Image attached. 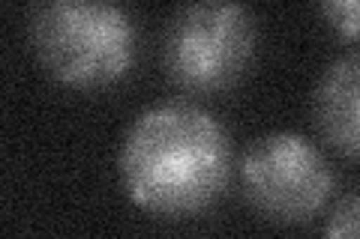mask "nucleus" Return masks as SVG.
<instances>
[{
  "instance_id": "obj_6",
  "label": "nucleus",
  "mask_w": 360,
  "mask_h": 239,
  "mask_svg": "<svg viewBox=\"0 0 360 239\" xmlns=\"http://www.w3.org/2000/svg\"><path fill=\"white\" fill-rule=\"evenodd\" d=\"M324 239H360V189L336 203L324 224Z\"/></svg>"
},
{
  "instance_id": "obj_5",
  "label": "nucleus",
  "mask_w": 360,
  "mask_h": 239,
  "mask_svg": "<svg viewBox=\"0 0 360 239\" xmlns=\"http://www.w3.org/2000/svg\"><path fill=\"white\" fill-rule=\"evenodd\" d=\"M312 114L333 150L360 158V51H348L324 69L312 93Z\"/></svg>"
},
{
  "instance_id": "obj_7",
  "label": "nucleus",
  "mask_w": 360,
  "mask_h": 239,
  "mask_svg": "<svg viewBox=\"0 0 360 239\" xmlns=\"http://www.w3.org/2000/svg\"><path fill=\"white\" fill-rule=\"evenodd\" d=\"M321 15L345 39H360V0H324Z\"/></svg>"
},
{
  "instance_id": "obj_1",
  "label": "nucleus",
  "mask_w": 360,
  "mask_h": 239,
  "mask_svg": "<svg viewBox=\"0 0 360 239\" xmlns=\"http://www.w3.org/2000/svg\"><path fill=\"white\" fill-rule=\"evenodd\" d=\"M117 168L135 207L186 219L222 198L231 179V141L210 111L193 102H156L132 120Z\"/></svg>"
},
{
  "instance_id": "obj_2",
  "label": "nucleus",
  "mask_w": 360,
  "mask_h": 239,
  "mask_svg": "<svg viewBox=\"0 0 360 239\" xmlns=\"http://www.w3.org/2000/svg\"><path fill=\"white\" fill-rule=\"evenodd\" d=\"M30 42L39 63L70 87L115 84L135 63V25L115 4H39L30 18Z\"/></svg>"
},
{
  "instance_id": "obj_3",
  "label": "nucleus",
  "mask_w": 360,
  "mask_h": 239,
  "mask_svg": "<svg viewBox=\"0 0 360 239\" xmlns=\"http://www.w3.org/2000/svg\"><path fill=\"white\" fill-rule=\"evenodd\" d=\"M255 18L243 4H186L162 30V66L186 93L238 84L255 57Z\"/></svg>"
},
{
  "instance_id": "obj_4",
  "label": "nucleus",
  "mask_w": 360,
  "mask_h": 239,
  "mask_svg": "<svg viewBox=\"0 0 360 239\" xmlns=\"http://www.w3.org/2000/svg\"><path fill=\"white\" fill-rule=\"evenodd\" d=\"M240 183L255 212L279 224H300L328 207L333 170L307 135L267 132L246 144Z\"/></svg>"
}]
</instances>
